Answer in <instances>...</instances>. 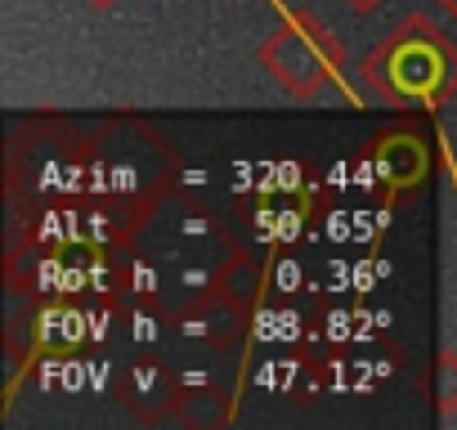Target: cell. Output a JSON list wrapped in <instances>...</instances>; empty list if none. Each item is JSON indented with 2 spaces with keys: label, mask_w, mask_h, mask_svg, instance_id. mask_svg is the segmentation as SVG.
<instances>
[{
  "label": "cell",
  "mask_w": 457,
  "mask_h": 430,
  "mask_svg": "<svg viewBox=\"0 0 457 430\" xmlns=\"http://www.w3.org/2000/svg\"><path fill=\"white\" fill-rule=\"evenodd\" d=\"M395 86L408 90V95H430L439 86V59H435V50H426V45L399 50V59H395Z\"/></svg>",
  "instance_id": "6da1fadb"
},
{
  "label": "cell",
  "mask_w": 457,
  "mask_h": 430,
  "mask_svg": "<svg viewBox=\"0 0 457 430\" xmlns=\"http://www.w3.org/2000/svg\"><path fill=\"white\" fill-rule=\"evenodd\" d=\"M261 341H296V314L292 310H278V314H261V327H256Z\"/></svg>",
  "instance_id": "7a4b0ae2"
},
{
  "label": "cell",
  "mask_w": 457,
  "mask_h": 430,
  "mask_svg": "<svg viewBox=\"0 0 457 430\" xmlns=\"http://www.w3.org/2000/svg\"><path fill=\"white\" fill-rule=\"evenodd\" d=\"M274 188L296 193V188H301V166H296V161H278V166H274Z\"/></svg>",
  "instance_id": "3957f363"
},
{
  "label": "cell",
  "mask_w": 457,
  "mask_h": 430,
  "mask_svg": "<svg viewBox=\"0 0 457 430\" xmlns=\"http://www.w3.org/2000/svg\"><path fill=\"white\" fill-rule=\"evenodd\" d=\"M328 238H332V243H345V238H354V215H345V211L328 215Z\"/></svg>",
  "instance_id": "277c9868"
},
{
  "label": "cell",
  "mask_w": 457,
  "mask_h": 430,
  "mask_svg": "<svg viewBox=\"0 0 457 430\" xmlns=\"http://www.w3.org/2000/svg\"><path fill=\"white\" fill-rule=\"evenodd\" d=\"M274 238H283V243H296V238H301V215H296V211H278Z\"/></svg>",
  "instance_id": "5b68a950"
},
{
  "label": "cell",
  "mask_w": 457,
  "mask_h": 430,
  "mask_svg": "<svg viewBox=\"0 0 457 430\" xmlns=\"http://www.w3.org/2000/svg\"><path fill=\"white\" fill-rule=\"evenodd\" d=\"M350 323H354V314H350V310H337V314L328 318V336H332V341H345V336H350Z\"/></svg>",
  "instance_id": "8992f818"
},
{
  "label": "cell",
  "mask_w": 457,
  "mask_h": 430,
  "mask_svg": "<svg viewBox=\"0 0 457 430\" xmlns=\"http://www.w3.org/2000/svg\"><path fill=\"white\" fill-rule=\"evenodd\" d=\"M372 179H381V161H359L354 166V184L359 188H372Z\"/></svg>",
  "instance_id": "52a82bcc"
},
{
  "label": "cell",
  "mask_w": 457,
  "mask_h": 430,
  "mask_svg": "<svg viewBox=\"0 0 457 430\" xmlns=\"http://www.w3.org/2000/svg\"><path fill=\"white\" fill-rule=\"evenodd\" d=\"M63 385L68 390H81L86 385V363H63Z\"/></svg>",
  "instance_id": "ba28073f"
},
{
  "label": "cell",
  "mask_w": 457,
  "mask_h": 430,
  "mask_svg": "<svg viewBox=\"0 0 457 430\" xmlns=\"http://www.w3.org/2000/svg\"><path fill=\"white\" fill-rule=\"evenodd\" d=\"M112 188H117V193H130V188H135V166H117V170H112Z\"/></svg>",
  "instance_id": "9c48e42d"
},
{
  "label": "cell",
  "mask_w": 457,
  "mask_h": 430,
  "mask_svg": "<svg viewBox=\"0 0 457 430\" xmlns=\"http://www.w3.org/2000/svg\"><path fill=\"white\" fill-rule=\"evenodd\" d=\"M372 278H381V274H377V265H368V260H359V265H354V287L363 292V287H372Z\"/></svg>",
  "instance_id": "30bf717a"
},
{
  "label": "cell",
  "mask_w": 457,
  "mask_h": 430,
  "mask_svg": "<svg viewBox=\"0 0 457 430\" xmlns=\"http://www.w3.org/2000/svg\"><path fill=\"white\" fill-rule=\"evenodd\" d=\"M135 341H157V323L148 314H135Z\"/></svg>",
  "instance_id": "8fae6325"
},
{
  "label": "cell",
  "mask_w": 457,
  "mask_h": 430,
  "mask_svg": "<svg viewBox=\"0 0 457 430\" xmlns=\"http://www.w3.org/2000/svg\"><path fill=\"white\" fill-rule=\"evenodd\" d=\"M108 323H112V314H90V341H104Z\"/></svg>",
  "instance_id": "7c38bea8"
},
{
  "label": "cell",
  "mask_w": 457,
  "mask_h": 430,
  "mask_svg": "<svg viewBox=\"0 0 457 430\" xmlns=\"http://www.w3.org/2000/svg\"><path fill=\"white\" fill-rule=\"evenodd\" d=\"M81 179H86V170H81V166H63V188H68V193H77V188H81Z\"/></svg>",
  "instance_id": "4fadbf2b"
},
{
  "label": "cell",
  "mask_w": 457,
  "mask_h": 430,
  "mask_svg": "<svg viewBox=\"0 0 457 430\" xmlns=\"http://www.w3.org/2000/svg\"><path fill=\"white\" fill-rule=\"evenodd\" d=\"M135 287H139V292H153V287H157V274L144 269V265H135Z\"/></svg>",
  "instance_id": "5bb4252c"
},
{
  "label": "cell",
  "mask_w": 457,
  "mask_h": 430,
  "mask_svg": "<svg viewBox=\"0 0 457 430\" xmlns=\"http://www.w3.org/2000/svg\"><path fill=\"white\" fill-rule=\"evenodd\" d=\"M345 179H354V170H350V166H345V161H341V166H332V170H328V184H337V188H341V184H345Z\"/></svg>",
  "instance_id": "9a60e30c"
},
{
  "label": "cell",
  "mask_w": 457,
  "mask_h": 430,
  "mask_svg": "<svg viewBox=\"0 0 457 430\" xmlns=\"http://www.w3.org/2000/svg\"><path fill=\"white\" fill-rule=\"evenodd\" d=\"M278 283H283V287H296V283H301V269H296V265L287 260V265L278 269Z\"/></svg>",
  "instance_id": "2e32d148"
},
{
  "label": "cell",
  "mask_w": 457,
  "mask_h": 430,
  "mask_svg": "<svg viewBox=\"0 0 457 430\" xmlns=\"http://www.w3.org/2000/svg\"><path fill=\"white\" fill-rule=\"evenodd\" d=\"M81 287V269H63V278H59V292H77Z\"/></svg>",
  "instance_id": "e0dca14e"
}]
</instances>
